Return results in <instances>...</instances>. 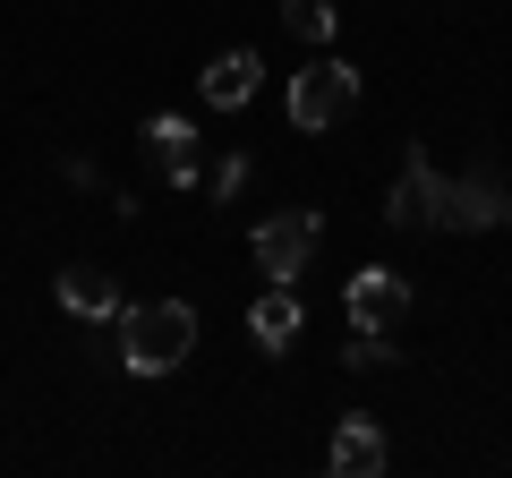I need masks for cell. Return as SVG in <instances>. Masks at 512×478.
<instances>
[{"label": "cell", "mask_w": 512, "mask_h": 478, "mask_svg": "<svg viewBox=\"0 0 512 478\" xmlns=\"http://www.w3.org/2000/svg\"><path fill=\"white\" fill-rule=\"evenodd\" d=\"M282 26H291L299 43H308V52H333V0H282Z\"/></svg>", "instance_id": "cell-12"}, {"label": "cell", "mask_w": 512, "mask_h": 478, "mask_svg": "<svg viewBox=\"0 0 512 478\" xmlns=\"http://www.w3.org/2000/svg\"><path fill=\"white\" fill-rule=\"evenodd\" d=\"M146 154H154V171L171 188H197V129H188L180 111H154L146 120Z\"/></svg>", "instance_id": "cell-7"}, {"label": "cell", "mask_w": 512, "mask_h": 478, "mask_svg": "<svg viewBox=\"0 0 512 478\" xmlns=\"http://www.w3.org/2000/svg\"><path fill=\"white\" fill-rule=\"evenodd\" d=\"M333 478H376L384 470V461H393V444H384V427L376 419H342V427H333Z\"/></svg>", "instance_id": "cell-9"}, {"label": "cell", "mask_w": 512, "mask_h": 478, "mask_svg": "<svg viewBox=\"0 0 512 478\" xmlns=\"http://www.w3.org/2000/svg\"><path fill=\"white\" fill-rule=\"evenodd\" d=\"M188 350H197V308H188V299H146V308H120V368L171 376Z\"/></svg>", "instance_id": "cell-1"}, {"label": "cell", "mask_w": 512, "mask_h": 478, "mask_svg": "<svg viewBox=\"0 0 512 478\" xmlns=\"http://www.w3.org/2000/svg\"><path fill=\"white\" fill-rule=\"evenodd\" d=\"M205 188H214V197H239V188H248V154H222V163L205 171Z\"/></svg>", "instance_id": "cell-13"}, {"label": "cell", "mask_w": 512, "mask_h": 478, "mask_svg": "<svg viewBox=\"0 0 512 478\" xmlns=\"http://www.w3.org/2000/svg\"><path fill=\"white\" fill-rule=\"evenodd\" d=\"M316 239H325V214H265L256 222V274L265 282H299L308 274V257H316Z\"/></svg>", "instance_id": "cell-3"}, {"label": "cell", "mask_w": 512, "mask_h": 478, "mask_svg": "<svg viewBox=\"0 0 512 478\" xmlns=\"http://www.w3.org/2000/svg\"><path fill=\"white\" fill-rule=\"evenodd\" d=\"M410 316V282L393 265H359L350 274V333H393Z\"/></svg>", "instance_id": "cell-6"}, {"label": "cell", "mask_w": 512, "mask_h": 478, "mask_svg": "<svg viewBox=\"0 0 512 478\" xmlns=\"http://www.w3.org/2000/svg\"><path fill=\"white\" fill-rule=\"evenodd\" d=\"M504 231H512V222H504Z\"/></svg>", "instance_id": "cell-16"}, {"label": "cell", "mask_w": 512, "mask_h": 478, "mask_svg": "<svg viewBox=\"0 0 512 478\" xmlns=\"http://www.w3.org/2000/svg\"><path fill=\"white\" fill-rule=\"evenodd\" d=\"M60 308L86 316V325H94V316H120V282L94 274V265H69V274H60Z\"/></svg>", "instance_id": "cell-11"}, {"label": "cell", "mask_w": 512, "mask_h": 478, "mask_svg": "<svg viewBox=\"0 0 512 478\" xmlns=\"http://www.w3.org/2000/svg\"><path fill=\"white\" fill-rule=\"evenodd\" d=\"M350 111H359V69L350 60H333V52H316L308 69L291 77V129H342Z\"/></svg>", "instance_id": "cell-2"}, {"label": "cell", "mask_w": 512, "mask_h": 478, "mask_svg": "<svg viewBox=\"0 0 512 478\" xmlns=\"http://www.w3.org/2000/svg\"><path fill=\"white\" fill-rule=\"evenodd\" d=\"M504 222H512V197L495 171H461L436 188V231H504Z\"/></svg>", "instance_id": "cell-4"}, {"label": "cell", "mask_w": 512, "mask_h": 478, "mask_svg": "<svg viewBox=\"0 0 512 478\" xmlns=\"http://www.w3.org/2000/svg\"><path fill=\"white\" fill-rule=\"evenodd\" d=\"M60 180H69V188H103V171H94L86 154H69V163H60Z\"/></svg>", "instance_id": "cell-15"}, {"label": "cell", "mask_w": 512, "mask_h": 478, "mask_svg": "<svg viewBox=\"0 0 512 478\" xmlns=\"http://www.w3.org/2000/svg\"><path fill=\"white\" fill-rule=\"evenodd\" d=\"M384 359H393V333H359L350 342V368H384Z\"/></svg>", "instance_id": "cell-14"}, {"label": "cell", "mask_w": 512, "mask_h": 478, "mask_svg": "<svg viewBox=\"0 0 512 478\" xmlns=\"http://www.w3.org/2000/svg\"><path fill=\"white\" fill-rule=\"evenodd\" d=\"M299 282H265L256 291V308H248V333H256V350H291L299 342Z\"/></svg>", "instance_id": "cell-8"}, {"label": "cell", "mask_w": 512, "mask_h": 478, "mask_svg": "<svg viewBox=\"0 0 512 478\" xmlns=\"http://www.w3.org/2000/svg\"><path fill=\"white\" fill-rule=\"evenodd\" d=\"M256 77H265L256 52H222L214 69H205V103H214V111H248L256 103Z\"/></svg>", "instance_id": "cell-10"}, {"label": "cell", "mask_w": 512, "mask_h": 478, "mask_svg": "<svg viewBox=\"0 0 512 478\" xmlns=\"http://www.w3.org/2000/svg\"><path fill=\"white\" fill-rule=\"evenodd\" d=\"M436 188H444V171L427 163V146H410L402 171H393V188H384V222L393 231H436Z\"/></svg>", "instance_id": "cell-5"}]
</instances>
